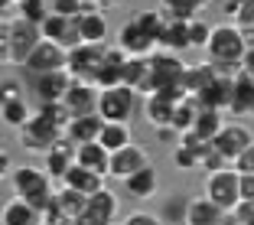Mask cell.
I'll return each mask as SVG.
<instances>
[{
  "mask_svg": "<svg viewBox=\"0 0 254 225\" xmlns=\"http://www.w3.org/2000/svg\"><path fill=\"white\" fill-rule=\"evenodd\" d=\"M209 62L215 66L218 75L225 78H235L241 72V62L248 56V39L245 30L238 23H215V33H212V43H209Z\"/></svg>",
  "mask_w": 254,
  "mask_h": 225,
  "instance_id": "obj_1",
  "label": "cell"
},
{
  "mask_svg": "<svg viewBox=\"0 0 254 225\" xmlns=\"http://www.w3.org/2000/svg\"><path fill=\"white\" fill-rule=\"evenodd\" d=\"M43 43V30L33 26V23L20 20V16H7V20L0 23V56L7 66H26L33 53H36V46Z\"/></svg>",
  "mask_w": 254,
  "mask_h": 225,
  "instance_id": "obj_2",
  "label": "cell"
},
{
  "mask_svg": "<svg viewBox=\"0 0 254 225\" xmlns=\"http://www.w3.org/2000/svg\"><path fill=\"white\" fill-rule=\"evenodd\" d=\"M10 186H13L16 199L30 203L39 216L46 212V206L53 203V196H56V183H53V176L46 173V166H33V163L13 166V170H10Z\"/></svg>",
  "mask_w": 254,
  "mask_h": 225,
  "instance_id": "obj_3",
  "label": "cell"
},
{
  "mask_svg": "<svg viewBox=\"0 0 254 225\" xmlns=\"http://www.w3.org/2000/svg\"><path fill=\"white\" fill-rule=\"evenodd\" d=\"M189 62L180 59V53H166V49H157L150 56V91H170V88H183V78H186ZM186 91V88H183ZM143 95V98H147Z\"/></svg>",
  "mask_w": 254,
  "mask_h": 225,
  "instance_id": "obj_4",
  "label": "cell"
},
{
  "mask_svg": "<svg viewBox=\"0 0 254 225\" xmlns=\"http://www.w3.org/2000/svg\"><path fill=\"white\" fill-rule=\"evenodd\" d=\"M205 196L225 212H235L241 206V173L235 166L228 170H218L205 176Z\"/></svg>",
  "mask_w": 254,
  "mask_h": 225,
  "instance_id": "obj_5",
  "label": "cell"
},
{
  "mask_svg": "<svg viewBox=\"0 0 254 225\" xmlns=\"http://www.w3.org/2000/svg\"><path fill=\"white\" fill-rule=\"evenodd\" d=\"M137 91L127 88V85H118V88H101V105H98V114L108 121V124H130L137 111Z\"/></svg>",
  "mask_w": 254,
  "mask_h": 225,
  "instance_id": "obj_6",
  "label": "cell"
},
{
  "mask_svg": "<svg viewBox=\"0 0 254 225\" xmlns=\"http://www.w3.org/2000/svg\"><path fill=\"white\" fill-rule=\"evenodd\" d=\"M16 137H20V147H23V150L46 153V150H49V147H53V144L62 137V131L56 128V124L46 118L43 111H33V118L26 121L20 131H16Z\"/></svg>",
  "mask_w": 254,
  "mask_h": 225,
  "instance_id": "obj_7",
  "label": "cell"
},
{
  "mask_svg": "<svg viewBox=\"0 0 254 225\" xmlns=\"http://www.w3.org/2000/svg\"><path fill=\"white\" fill-rule=\"evenodd\" d=\"M127 56H134V59H147V56H153L160 49V39L153 36V33L143 26L137 16H130V20H124V26L118 30V43Z\"/></svg>",
  "mask_w": 254,
  "mask_h": 225,
  "instance_id": "obj_8",
  "label": "cell"
},
{
  "mask_svg": "<svg viewBox=\"0 0 254 225\" xmlns=\"http://www.w3.org/2000/svg\"><path fill=\"white\" fill-rule=\"evenodd\" d=\"M186 91L183 88H170V91H153V95L143 98V118L153 131L173 128V114H176V105H180Z\"/></svg>",
  "mask_w": 254,
  "mask_h": 225,
  "instance_id": "obj_9",
  "label": "cell"
},
{
  "mask_svg": "<svg viewBox=\"0 0 254 225\" xmlns=\"http://www.w3.org/2000/svg\"><path fill=\"white\" fill-rule=\"evenodd\" d=\"M105 53H108V43L105 46H78L68 53V75L78 78V82H91L98 85V75H101V66H105Z\"/></svg>",
  "mask_w": 254,
  "mask_h": 225,
  "instance_id": "obj_10",
  "label": "cell"
},
{
  "mask_svg": "<svg viewBox=\"0 0 254 225\" xmlns=\"http://www.w3.org/2000/svg\"><path fill=\"white\" fill-rule=\"evenodd\" d=\"M23 72L30 75V78H39V75H53V72H68V53L62 49L59 43H49V39H43V43L36 46V53L26 59Z\"/></svg>",
  "mask_w": 254,
  "mask_h": 225,
  "instance_id": "obj_11",
  "label": "cell"
},
{
  "mask_svg": "<svg viewBox=\"0 0 254 225\" xmlns=\"http://www.w3.org/2000/svg\"><path fill=\"white\" fill-rule=\"evenodd\" d=\"M121 216V199L111 189H101L88 199V209L75 219V225H114Z\"/></svg>",
  "mask_w": 254,
  "mask_h": 225,
  "instance_id": "obj_12",
  "label": "cell"
},
{
  "mask_svg": "<svg viewBox=\"0 0 254 225\" xmlns=\"http://www.w3.org/2000/svg\"><path fill=\"white\" fill-rule=\"evenodd\" d=\"M251 144H254V134L248 131V124H241V121H228V124L222 128V134L212 141V147H215L218 153H225V157L235 163Z\"/></svg>",
  "mask_w": 254,
  "mask_h": 225,
  "instance_id": "obj_13",
  "label": "cell"
},
{
  "mask_svg": "<svg viewBox=\"0 0 254 225\" xmlns=\"http://www.w3.org/2000/svg\"><path fill=\"white\" fill-rule=\"evenodd\" d=\"M150 166V153L140 147V144H130V147H124V150H118V153H111V180H130L134 173H140V170H147Z\"/></svg>",
  "mask_w": 254,
  "mask_h": 225,
  "instance_id": "obj_14",
  "label": "cell"
},
{
  "mask_svg": "<svg viewBox=\"0 0 254 225\" xmlns=\"http://www.w3.org/2000/svg\"><path fill=\"white\" fill-rule=\"evenodd\" d=\"M62 105L72 111V118H88V114H98V105H101V88L91 85V82H78V78H75Z\"/></svg>",
  "mask_w": 254,
  "mask_h": 225,
  "instance_id": "obj_15",
  "label": "cell"
},
{
  "mask_svg": "<svg viewBox=\"0 0 254 225\" xmlns=\"http://www.w3.org/2000/svg\"><path fill=\"white\" fill-rule=\"evenodd\" d=\"M75 153H78V147H75L65 134L46 150V173L53 176V183H62L68 176V170L75 166Z\"/></svg>",
  "mask_w": 254,
  "mask_h": 225,
  "instance_id": "obj_16",
  "label": "cell"
},
{
  "mask_svg": "<svg viewBox=\"0 0 254 225\" xmlns=\"http://www.w3.org/2000/svg\"><path fill=\"white\" fill-rule=\"evenodd\" d=\"M225 216H232V212L218 209L209 196L202 193V196L186 199V209H183V225H222Z\"/></svg>",
  "mask_w": 254,
  "mask_h": 225,
  "instance_id": "obj_17",
  "label": "cell"
},
{
  "mask_svg": "<svg viewBox=\"0 0 254 225\" xmlns=\"http://www.w3.org/2000/svg\"><path fill=\"white\" fill-rule=\"evenodd\" d=\"M72 75L68 72H53V75H39L33 78V95L39 105H53V101H65L68 88H72Z\"/></svg>",
  "mask_w": 254,
  "mask_h": 225,
  "instance_id": "obj_18",
  "label": "cell"
},
{
  "mask_svg": "<svg viewBox=\"0 0 254 225\" xmlns=\"http://www.w3.org/2000/svg\"><path fill=\"white\" fill-rule=\"evenodd\" d=\"M127 59H130V56H127L121 46H108L105 66H101V75H98V88H118V85H124Z\"/></svg>",
  "mask_w": 254,
  "mask_h": 225,
  "instance_id": "obj_19",
  "label": "cell"
},
{
  "mask_svg": "<svg viewBox=\"0 0 254 225\" xmlns=\"http://www.w3.org/2000/svg\"><path fill=\"white\" fill-rule=\"evenodd\" d=\"M232 95H235V78H225V75H218L215 82H212L209 88L202 91L195 101H199V108H215V111H228V108H232Z\"/></svg>",
  "mask_w": 254,
  "mask_h": 225,
  "instance_id": "obj_20",
  "label": "cell"
},
{
  "mask_svg": "<svg viewBox=\"0 0 254 225\" xmlns=\"http://www.w3.org/2000/svg\"><path fill=\"white\" fill-rule=\"evenodd\" d=\"M105 180H108V176H101V173H91V170H85V166L75 163L72 170H68V176L59 183V186H68V189H75V193H82V196H88V199H91L95 193L108 189Z\"/></svg>",
  "mask_w": 254,
  "mask_h": 225,
  "instance_id": "obj_21",
  "label": "cell"
},
{
  "mask_svg": "<svg viewBox=\"0 0 254 225\" xmlns=\"http://www.w3.org/2000/svg\"><path fill=\"white\" fill-rule=\"evenodd\" d=\"M189 23L192 20H173V16H166V26L160 33V49H166V53H186V49H192V43H189Z\"/></svg>",
  "mask_w": 254,
  "mask_h": 225,
  "instance_id": "obj_22",
  "label": "cell"
},
{
  "mask_svg": "<svg viewBox=\"0 0 254 225\" xmlns=\"http://www.w3.org/2000/svg\"><path fill=\"white\" fill-rule=\"evenodd\" d=\"M101 131H105V118L101 114H88V118H72L65 137L75 147H82V144H95L101 137Z\"/></svg>",
  "mask_w": 254,
  "mask_h": 225,
  "instance_id": "obj_23",
  "label": "cell"
},
{
  "mask_svg": "<svg viewBox=\"0 0 254 225\" xmlns=\"http://www.w3.org/2000/svg\"><path fill=\"white\" fill-rule=\"evenodd\" d=\"M124 193L130 196V199H150V196H157L160 193V173H157V166L150 163L147 170H140V173H134L130 180H124Z\"/></svg>",
  "mask_w": 254,
  "mask_h": 225,
  "instance_id": "obj_24",
  "label": "cell"
},
{
  "mask_svg": "<svg viewBox=\"0 0 254 225\" xmlns=\"http://www.w3.org/2000/svg\"><path fill=\"white\" fill-rule=\"evenodd\" d=\"M78 33H82V43H88V46H105L108 36H111L105 10H91V13L78 16Z\"/></svg>",
  "mask_w": 254,
  "mask_h": 225,
  "instance_id": "obj_25",
  "label": "cell"
},
{
  "mask_svg": "<svg viewBox=\"0 0 254 225\" xmlns=\"http://www.w3.org/2000/svg\"><path fill=\"white\" fill-rule=\"evenodd\" d=\"M228 114H235V118H248V114H254V75H248V72L235 75V95H232V108H228Z\"/></svg>",
  "mask_w": 254,
  "mask_h": 225,
  "instance_id": "obj_26",
  "label": "cell"
},
{
  "mask_svg": "<svg viewBox=\"0 0 254 225\" xmlns=\"http://www.w3.org/2000/svg\"><path fill=\"white\" fill-rule=\"evenodd\" d=\"M215 78H218V72H215V66H212V62H189L186 78H183V88H186V95L199 98L202 91L215 82Z\"/></svg>",
  "mask_w": 254,
  "mask_h": 225,
  "instance_id": "obj_27",
  "label": "cell"
},
{
  "mask_svg": "<svg viewBox=\"0 0 254 225\" xmlns=\"http://www.w3.org/2000/svg\"><path fill=\"white\" fill-rule=\"evenodd\" d=\"M75 163L78 166H85V170H91V173H101V176H108L111 173V153H108L101 144H82L78 147V153H75Z\"/></svg>",
  "mask_w": 254,
  "mask_h": 225,
  "instance_id": "obj_28",
  "label": "cell"
},
{
  "mask_svg": "<svg viewBox=\"0 0 254 225\" xmlns=\"http://www.w3.org/2000/svg\"><path fill=\"white\" fill-rule=\"evenodd\" d=\"M225 124H228V121H225V111H215V108H199V118H195L192 134H199L205 144H212L218 134H222Z\"/></svg>",
  "mask_w": 254,
  "mask_h": 225,
  "instance_id": "obj_29",
  "label": "cell"
},
{
  "mask_svg": "<svg viewBox=\"0 0 254 225\" xmlns=\"http://www.w3.org/2000/svg\"><path fill=\"white\" fill-rule=\"evenodd\" d=\"M0 111H3V124H7L10 131H20L23 124L33 118V111H30V105L23 101V95H3Z\"/></svg>",
  "mask_w": 254,
  "mask_h": 225,
  "instance_id": "obj_30",
  "label": "cell"
},
{
  "mask_svg": "<svg viewBox=\"0 0 254 225\" xmlns=\"http://www.w3.org/2000/svg\"><path fill=\"white\" fill-rule=\"evenodd\" d=\"M98 144H101L108 153H118V150H124V147L134 144V131H130V124H108L105 121V131H101Z\"/></svg>",
  "mask_w": 254,
  "mask_h": 225,
  "instance_id": "obj_31",
  "label": "cell"
},
{
  "mask_svg": "<svg viewBox=\"0 0 254 225\" xmlns=\"http://www.w3.org/2000/svg\"><path fill=\"white\" fill-rule=\"evenodd\" d=\"M36 222H43V216L30 203L16 199V196L3 206V225H36Z\"/></svg>",
  "mask_w": 254,
  "mask_h": 225,
  "instance_id": "obj_32",
  "label": "cell"
},
{
  "mask_svg": "<svg viewBox=\"0 0 254 225\" xmlns=\"http://www.w3.org/2000/svg\"><path fill=\"white\" fill-rule=\"evenodd\" d=\"M195 118H199V101H195L192 95H186L180 101V105H176V114H173V131H176V134H189V131L195 128Z\"/></svg>",
  "mask_w": 254,
  "mask_h": 225,
  "instance_id": "obj_33",
  "label": "cell"
},
{
  "mask_svg": "<svg viewBox=\"0 0 254 225\" xmlns=\"http://www.w3.org/2000/svg\"><path fill=\"white\" fill-rule=\"evenodd\" d=\"M56 203L62 206V212H65V216L78 219L85 209H88V196L75 193V189H68V186H56Z\"/></svg>",
  "mask_w": 254,
  "mask_h": 225,
  "instance_id": "obj_34",
  "label": "cell"
},
{
  "mask_svg": "<svg viewBox=\"0 0 254 225\" xmlns=\"http://www.w3.org/2000/svg\"><path fill=\"white\" fill-rule=\"evenodd\" d=\"M49 13H53V3H46V0H23V3H16V16L33 23V26H43Z\"/></svg>",
  "mask_w": 254,
  "mask_h": 225,
  "instance_id": "obj_35",
  "label": "cell"
},
{
  "mask_svg": "<svg viewBox=\"0 0 254 225\" xmlns=\"http://www.w3.org/2000/svg\"><path fill=\"white\" fill-rule=\"evenodd\" d=\"M173 166L183 170V173L202 170V153H199V150H192V147H186V144H176V147H173Z\"/></svg>",
  "mask_w": 254,
  "mask_h": 225,
  "instance_id": "obj_36",
  "label": "cell"
},
{
  "mask_svg": "<svg viewBox=\"0 0 254 225\" xmlns=\"http://www.w3.org/2000/svg\"><path fill=\"white\" fill-rule=\"evenodd\" d=\"M212 33H215V23H209V20H202V16H195V20L189 23V43H192V49H209Z\"/></svg>",
  "mask_w": 254,
  "mask_h": 225,
  "instance_id": "obj_37",
  "label": "cell"
},
{
  "mask_svg": "<svg viewBox=\"0 0 254 225\" xmlns=\"http://www.w3.org/2000/svg\"><path fill=\"white\" fill-rule=\"evenodd\" d=\"M36 111H43L46 118H49V121L56 124V128L62 131V134H65L68 124H72V111H68V108L62 105V101H53V105H36Z\"/></svg>",
  "mask_w": 254,
  "mask_h": 225,
  "instance_id": "obj_38",
  "label": "cell"
},
{
  "mask_svg": "<svg viewBox=\"0 0 254 225\" xmlns=\"http://www.w3.org/2000/svg\"><path fill=\"white\" fill-rule=\"evenodd\" d=\"M228 166H235V163L209 144V150L202 153V170H205V173H218V170H228Z\"/></svg>",
  "mask_w": 254,
  "mask_h": 225,
  "instance_id": "obj_39",
  "label": "cell"
},
{
  "mask_svg": "<svg viewBox=\"0 0 254 225\" xmlns=\"http://www.w3.org/2000/svg\"><path fill=\"white\" fill-rule=\"evenodd\" d=\"M241 7H245V0H218V10H222V16H225L228 23H235V20H238Z\"/></svg>",
  "mask_w": 254,
  "mask_h": 225,
  "instance_id": "obj_40",
  "label": "cell"
},
{
  "mask_svg": "<svg viewBox=\"0 0 254 225\" xmlns=\"http://www.w3.org/2000/svg\"><path fill=\"white\" fill-rule=\"evenodd\" d=\"M235 170H238L241 176H251V173H254V144L241 153L238 160H235Z\"/></svg>",
  "mask_w": 254,
  "mask_h": 225,
  "instance_id": "obj_41",
  "label": "cell"
},
{
  "mask_svg": "<svg viewBox=\"0 0 254 225\" xmlns=\"http://www.w3.org/2000/svg\"><path fill=\"white\" fill-rule=\"evenodd\" d=\"M121 225H163V222H160V216H153V212H130Z\"/></svg>",
  "mask_w": 254,
  "mask_h": 225,
  "instance_id": "obj_42",
  "label": "cell"
},
{
  "mask_svg": "<svg viewBox=\"0 0 254 225\" xmlns=\"http://www.w3.org/2000/svg\"><path fill=\"white\" fill-rule=\"evenodd\" d=\"M241 225H254V199H241V206L232 212Z\"/></svg>",
  "mask_w": 254,
  "mask_h": 225,
  "instance_id": "obj_43",
  "label": "cell"
},
{
  "mask_svg": "<svg viewBox=\"0 0 254 225\" xmlns=\"http://www.w3.org/2000/svg\"><path fill=\"white\" fill-rule=\"evenodd\" d=\"M241 30H254V0H245V7H241L238 20H235Z\"/></svg>",
  "mask_w": 254,
  "mask_h": 225,
  "instance_id": "obj_44",
  "label": "cell"
},
{
  "mask_svg": "<svg viewBox=\"0 0 254 225\" xmlns=\"http://www.w3.org/2000/svg\"><path fill=\"white\" fill-rule=\"evenodd\" d=\"M241 199H254V173L241 176Z\"/></svg>",
  "mask_w": 254,
  "mask_h": 225,
  "instance_id": "obj_45",
  "label": "cell"
},
{
  "mask_svg": "<svg viewBox=\"0 0 254 225\" xmlns=\"http://www.w3.org/2000/svg\"><path fill=\"white\" fill-rule=\"evenodd\" d=\"M241 72H251V75H254V49H248L245 62H241Z\"/></svg>",
  "mask_w": 254,
  "mask_h": 225,
  "instance_id": "obj_46",
  "label": "cell"
},
{
  "mask_svg": "<svg viewBox=\"0 0 254 225\" xmlns=\"http://www.w3.org/2000/svg\"><path fill=\"white\" fill-rule=\"evenodd\" d=\"M209 3H212V0H192V7L199 10V13H202V10H205V7H209Z\"/></svg>",
  "mask_w": 254,
  "mask_h": 225,
  "instance_id": "obj_47",
  "label": "cell"
},
{
  "mask_svg": "<svg viewBox=\"0 0 254 225\" xmlns=\"http://www.w3.org/2000/svg\"><path fill=\"white\" fill-rule=\"evenodd\" d=\"M118 3H124V0H101V7H118Z\"/></svg>",
  "mask_w": 254,
  "mask_h": 225,
  "instance_id": "obj_48",
  "label": "cell"
},
{
  "mask_svg": "<svg viewBox=\"0 0 254 225\" xmlns=\"http://www.w3.org/2000/svg\"><path fill=\"white\" fill-rule=\"evenodd\" d=\"M10 3H13V7H16V3H23V0H10Z\"/></svg>",
  "mask_w": 254,
  "mask_h": 225,
  "instance_id": "obj_49",
  "label": "cell"
}]
</instances>
